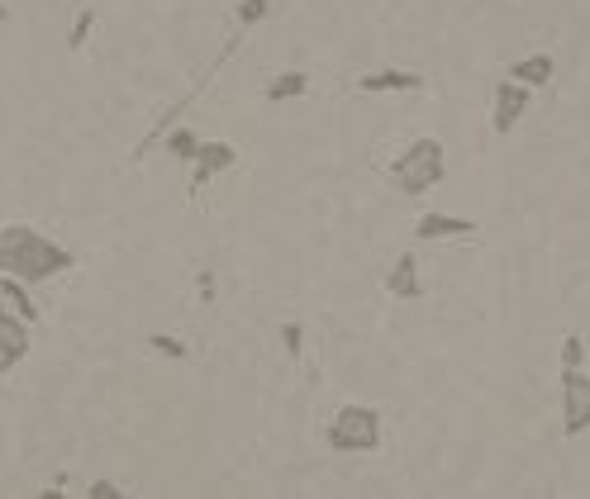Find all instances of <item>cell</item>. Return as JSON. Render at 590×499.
<instances>
[{"label": "cell", "instance_id": "1", "mask_svg": "<svg viewBox=\"0 0 590 499\" xmlns=\"http://www.w3.org/2000/svg\"><path fill=\"white\" fill-rule=\"evenodd\" d=\"M72 267H76L72 248L53 243L34 223H0V277H20L24 285H43V281H58L62 271H72Z\"/></svg>", "mask_w": 590, "mask_h": 499}, {"label": "cell", "instance_id": "2", "mask_svg": "<svg viewBox=\"0 0 590 499\" xmlns=\"http://www.w3.org/2000/svg\"><path fill=\"white\" fill-rule=\"evenodd\" d=\"M443 176H448V148H443L434 134L414 138L391 163V186L401 190V196H424V190L443 186Z\"/></svg>", "mask_w": 590, "mask_h": 499}, {"label": "cell", "instance_id": "3", "mask_svg": "<svg viewBox=\"0 0 590 499\" xmlns=\"http://www.w3.org/2000/svg\"><path fill=\"white\" fill-rule=\"evenodd\" d=\"M324 443L333 447V453H348V457L381 453V414L372 405H343L339 414H333Z\"/></svg>", "mask_w": 590, "mask_h": 499}, {"label": "cell", "instance_id": "4", "mask_svg": "<svg viewBox=\"0 0 590 499\" xmlns=\"http://www.w3.org/2000/svg\"><path fill=\"white\" fill-rule=\"evenodd\" d=\"M590 433V376L586 366L562 372V438H581Z\"/></svg>", "mask_w": 590, "mask_h": 499}, {"label": "cell", "instance_id": "5", "mask_svg": "<svg viewBox=\"0 0 590 499\" xmlns=\"http://www.w3.org/2000/svg\"><path fill=\"white\" fill-rule=\"evenodd\" d=\"M529 110H534V91L524 82H515V76H505V82L496 86V101H490V128H496L500 138L515 134Z\"/></svg>", "mask_w": 590, "mask_h": 499}, {"label": "cell", "instance_id": "6", "mask_svg": "<svg viewBox=\"0 0 590 499\" xmlns=\"http://www.w3.org/2000/svg\"><path fill=\"white\" fill-rule=\"evenodd\" d=\"M190 167H196V171H190V196H200L215 176H225V171L238 167V148H234V143H200V153H196V163H190Z\"/></svg>", "mask_w": 590, "mask_h": 499}, {"label": "cell", "instance_id": "7", "mask_svg": "<svg viewBox=\"0 0 590 499\" xmlns=\"http://www.w3.org/2000/svg\"><path fill=\"white\" fill-rule=\"evenodd\" d=\"M29 319H20L6 304V310H0V376H10L14 366H20L24 357H29Z\"/></svg>", "mask_w": 590, "mask_h": 499}, {"label": "cell", "instance_id": "8", "mask_svg": "<svg viewBox=\"0 0 590 499\" xmlns=\"http://www.w3.org/2000/svg\"><path fill=\"white\" fill-rule=\"evenodd\" d=\"M476 229H482V223L467 215H424L414 223V238H420V243H443V238H476Z\"/></svg>", "mask_w": 590, "mask_h": 499}, {"label": "cell", "instance_id": "9", "mask_svg": "<svg viewBox=\"0 0 590 499\" xmlns=\"http://www.w3.org/2000/svg\"><path fill=\"white\" fill-rule=\"evenodd\" d=\"M424 76L420 72H405V67H381V72H366L358 76V91L362 95H405V91H420Z\"/></svg>", "mask_w": 590, "mask_h": 499}, {"label": "cell", "instance_id": "10", "mask_svg": "<svg viewBox=\"0 0 590 499\" xmlns=\"http://www.w3.org/2000/svg\"><path fill=\"white\" fill-rule=\"evenodd\" d=\"M386 295L391 300H424V281H420V257L401 252L386 271Z\"/></svg>", "mask_w": 590, "mask_h": 499}, {"label": "cell", "instance_id": "11", "mask_svg": "<svg viewBox=\"0 0 590 499\" xmlns=\"http://www.w3.org/2000/svg\"><path fill=\"white\" fill-rule=\"evenodd\" d=\"M505 72L515 76V82H524L529 91H538V86H548L557 76V58L552 53H529V58H515Z\"/></svg>", "mask_w": 590, "mask_h": 499}, {"label": "cell", "instance_id": "12", "mask_svg": "<svg viewBox=\"0 0 590 499\" xmlns=\"http://www.w3.org/2000/svg\"><path fill=\"white\" fill-rule=\"evenodd\" d=\"M306 91H310V76H306V72H277L272 82H267L262 101H267V105H286V101H300Z\"/></svg>", "mask_w": 590, "mask_h": 499}, {"label": "cell", "instance_id": "13", "mask_svg": "<svg viewBox=\"0 0 590 499\" xmlns=\"http://www.w3.org/2000/svg\"><path fill=\"white\" fill-rule=\"evenodd\" d=\"M29 291H34V285H24L20 277H0V300H6L20 319H29V324H39V304L29 300Z\"/></svg>", "mask_w": 590, "mask_h": 499}, {"label": "cell", "instance_id": "14", "mask_svg": "<svg viewBox=\"0 0 590 499\" xmlns=\"http://www.w3.org/2000/svg\"><path fill=\"white\" fill-rule=\"evenodd\" d=\"M163 148L177 157V163H196V153H200V138L190 134V128L182 124V128H167V138H163Z\"/></svg>", "mask_w": 590, "mask_h": 499}, {"label": "cell", "instance_id": "15", "mask_svg": "<svg viewBox=\"0 0 590 499\" xmlns=\"http://www.w3.org/2000/svg\"><path fill=\"white\" fill-rule=\"evenodd\" d=\"M143 347L157 352L163 362H186L190 357V347L182 343V337H172V333H148V337H143Z\"/></svg>", "mask_w": 590, "mask_h": 499}, {"label": "cell", "instance_id": "16", "mask_svg": "<svg viewBox=\"0 0 590 499\" xmlns=\"http://www.w3.org/2000/svg\"><path fill=\"white\" fill-rule=\"evenodd\" d=\"M267 14H272V0H238V10H234V20H238V29H258Z\"/></svg>", "mask_w": 590, "mask_h": 499}, {"label": "cell", "instance_id": "17", "mask_svg": "<svg viewBox=\"0 0 590 499\" xmlns=\"http://www.w3.org/2000/svg\"><path fill=\"white\" fill-rule=\"evenodd\" d=\"M91 34H95V10H82V14H76V24H72V34H68V48H72V53H82V48L91 43Z\"/></svg>", "mask_w": 590, "mask_h": 499}, {"label": "cell", "instance_id": "18", "mask_svg": "<svg viewBox=\"0 0 590 499\" xmlns=\"http://www.w3.org/2000/svg\"><path fill=\"white\" fill-rule=\"evenodd\" d=\"M281 347H286V357L300 362V352H306V329L296 324V319H286L281 324Z\"/></svg>", "mask_w": 590, "mask_h": 499}, {"label": "cell", "instance_id": "19", "mask_svg": "<svg viewBox=\"0 0 590 499\" xmlns=\"http://www.w3.org/2000/svg\"><path fill=\"white\" fill-rule=\"evenodd\" d=\"M571 366H586V337L581 333L562 337V372H571Z\"/></svg>", "mask_w": 590, "mask_h": 499}, {"label": "cell", "instance_id": "20", "mask_svg": "<svg viewBox=\"0 0 590 499\" xmlns=\"http://www.w3.org/2000/svg\"><path fill=\"white\" fill-rule=\"evenodd\" d=\"M86 499H124V490L115 486V480H91V486H86Z\"/></svg>", "mask_w": 590, "mask_h": 499}, {"label": "cell", "instance_id": "21", "mask_svg": "<svg viewBox=\"0 0 590 499\" xmlns=\"http://www.w3.org/2000/svg\"><path fill=\"white\" fill-rule=\"evenodd\" d=\"M196 291H200V304H215V271L210 267L196 271Z\"/></svg>", "mask_w": 590, "mask_h": 499}, {"label": "cell", "instance_id": "22", "mask_svg": "<svg viewBox=\"0 0 590 499\" xmlns=\"http://www.w3.org/2000/svg\"><path fill=\"white\" fill-rule=\"evenodd\" d=\"M14 20V14H10V6H0V24H10Z\"/></svg>", "mask_w": 590, "mask_h": 499}]
</instances>
